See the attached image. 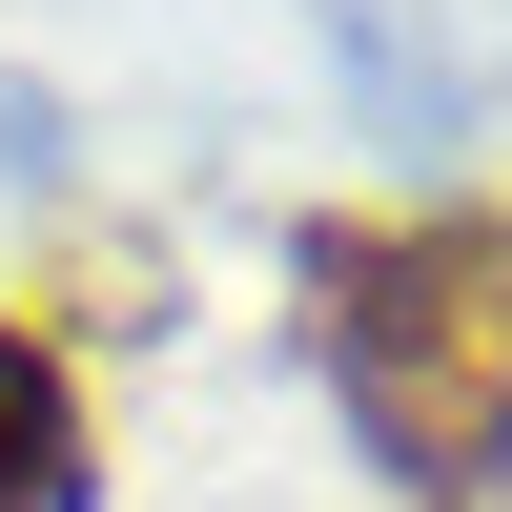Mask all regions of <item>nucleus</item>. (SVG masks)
Here are the masks:
<instances>
[{
  "instance_id": "1",
  "label": "nucleus",
  "mask_w": 512,
  "mask_h": 512,
  "mask_svg": "<svg viewBox=\"0 0 512 512\" xmlns=\"http://www.w3.org/2000/svg\"><path fill=\"white\" fill-rule=\"evenodd\" d=\"M308 349L410 492H492L512 472V205L308 226Z\"/></svg>"
},
{
  "instance_id": "2",
  "label": "nucleus",
  "mask_w": 512,
  "mask_h": 512,
  "mask_svg": "<svg viewBox=\"0 0 512 512\" xmlns=\"http://www.w3.org/2000/svg\"><path fill=\"white\" fill-rule=\"evenodd\" d=\"M103 492V451H82V369L41 349V328H0V512H82Z\"/></svg>"
}]
</instances>
